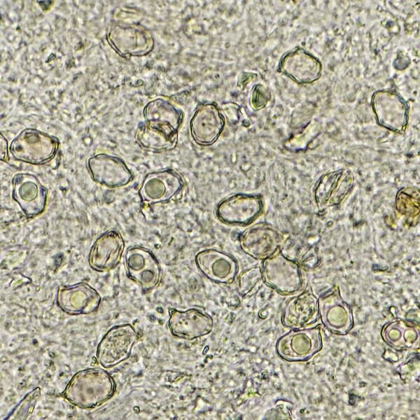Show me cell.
Segmentation results:
<instances>
[{"instance_id":"1","label":"cell","mask_w":420,"mask_h":420,"mask_svg":"<svg viewBox=\"0 0 420 420\" xmlns=\"http://www.w3.org/2000/svg\"><path fill=\"white\" fill-rule=\"evenodd\" d=\"M262 202L256 195L237 193L220 201L216 208L217 218L232 225H246L260 214Z\"/></svg>"},{"instance_id":"2","label":"cell","mask_w":420,"mask_h":420,"mask_svg":"<svg viewBox=\"0 0 420 420\" xmlns=\"http://www.w3.org/2000/svg\"><path fill=\"white\" fill-rule=\"evenodd\" d=\"M13 197L29 218L41 214L46 206L47 190L36 176L18 173L13 178Z\"/></svg>"},{"instance_id":"3","label":"cell","mask_w":420,"mask_h":420,"mask_svg":"<svg viewBox=\"0 0 420 420\" xmlns=\"http://www.w3.org/2000/svg\"><path fill=\"white\" fill-rule=\"evenodd\" d=\"M183 181L174 171L166 169L148 174L139 193L144 203L153 204L174 198L183 188Z\"/></svg>"},{"instance_id":"4","label":"cell","mask_w":420,"mask_h":420,"mask_svg":"<svg viewBox=\"0 0 420 420\" xmlns=\"http://www.w3.org/2000/svg\"><path fill=\"white\" fill-rule=\"evenodd\" d=\"M57 148V142L53 139L38 133L27 132L12 143L10 152L18 160L44 164L53 158Z\"/></svg>"},{"instance_id":"5","label":"cell","mask_w":420,"mask_h":420,"mask_svg":"<svg viewBox=\"0 0 420 420\" xmlns=\"http://www.w3.org/2000/svg\"><path fill=\"white\" fill-rule=\"evenodd\" d=\"M88 169L95 182L110 188L125 186L133 178L132 172L121 159L106 154L90 158L88 161Z\"/></svg>"},{"instance_id":"6","label":"cell","mask_w":420,"mask_h":420,"mask_svg":"<svg viewBox=\"0 0 420 420\" xmlns=\"http://www.w3.org/2000/svg\"><path fill=\"white\" fill-rule=\"evenodd\" d=\"M125 264L133 280L147 288L160 281L161 270L153 253L141 246L130 247L125 253Z\"/></svg>"},{"instance_id":"7","label":"cell","mask_w":420,"mask_h":420,"mask_svg":"<svg viewBox=\"0 0 420 420\" xmlns=\"http://www.w3.org/2000/svg\"><path fill=\"white\" fill-rule=\"evenodd\" d=\"M195 261L205 276L217 283H230L237 274L238 265L236 260L217 249L207 248L199 251L195 255Z\"/></svg>"},{"instance_id":"8","label":"cell","mask_w":420,"mask_h":420,"mask_svg":"<svg viewBox=\"0 0 420 420\" xmlns=\"http://www.w3.org/2000/svg\"><path fill=\"white\" fill-rule=\"evenodd\" d=\"M124 248L125 241L120 232L108 230L93 244L89 254L90 265L99 271L109 270L118 264Z\"/></svg>"},{"instance_id":"9","label":"cell","mask_w":420,"mask_h":420,"mask_svg":"<svg viewBox=\"0 0 420 420\" xmlns=\"http://www.w3.org/2000/svg\"><path fill=\"white\" fill-rule=\"evenodd\" d=\"M169 326L176 337L192 340L208 334L212 329L213 321L209 315L200 310H172Z\"/></svg>"},{"instance_id":"10","label":"cell","mask_w":420,"mask_h":420,"mask_svg":"<svg viewBox=\"0 0 420 420\" xmlns=\"http://www.w3.org/2000/svg\"><path fill=\"white\" fill-rule=\"evenodd\" d=\"M373 107L377 120L384 127L401 130L407 120V108L405 102L397 94L379 92L374 94Z\"/></svg>"},{"instance_id":"11","label":"cell","mask_w":420,"mask_h":420,"mask_svg":"<svg viewBox=\"0 0 420 420\" xmlns=\"http://www.w3.org/2000/svg\"><path fill=\"white\" fill-rule=\"evenodd\" d=\"M241 250L255 259L269 255L276 247V234L262 225H253L246 229L239 237Z\"/></svg>"},{"instance_id":"12","label":"cell","mask_w":420,"mask_h":420,"mask_svg":"<svg viewBox=\"0 0 420 420\" xmlns=\"http://www.w3.org/2000/svg\"><path fill=\"white\" fill-rule=\"evenodd\" d=\"M284 71L300 83L316 80L321 74L319 62L302 50L288 55L282 63Z\"/></svg>"},{"instance_id":"13","label":"cell","mask_w":420,"mask_h":420,"mask_svg":"<svg viewBox=\"0 0 420 420\" xmlns=\"http://www.w3.org/2000/svg\"><path fill=\"white\" fill-rule=\"evenodd\" d=\"M198 111L191 122V133L193 139L201 145H210L219 136L223 122L215 108H206Z\"/></svg>"},{"instance_id":"14","label":"cell","mask_w":420,"mask_h":420,"mask_svg":"<svg viewBox=\"0 0 420 420\" xmlns=\"http://www.w3.org/2000/svg\"><path fill=\"white\" fill-rule=\"evenodd\" d=\"M261 273L258 268L248 269L244 272L239 278V288L242 295H246L260 279Z\"/></svg>"}]
</instances>
